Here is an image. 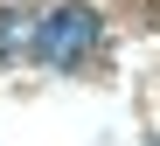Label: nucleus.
<instances>
[{
  "label": "nucleus",
  "mask_w": 160,
  "mask_h": 146,
  "mask_svg": "<svg viewBox=\"0 0 160 146\" xmlns=\"http://www.w3.org/2000/svg\"><path fill=\"white\" fill-rule=\"evenodd\" d=\"M98 35H104V21H98V7H84V0H70V7H56L42 21V42H35V56L49 70H77L84 56L98 49Z\"/></svg>",
  "instance_id": "f257e3e1"
},
{
  "label": "nucleus",
  "mask_w": 160,
  "mask_h": 146,
  "mask_svg": "<svg viewBox=\"0 0 160 146\" xmlns=\"http://www.w3.org/2000/svg\"><path fill=\"white\" fill-rule=\"evenodd\" d=\"M42 42V21L21 14V7H0V56H28Z\"/></svg>",
  "instance_id": "f03ea898"
}]
</instances>
